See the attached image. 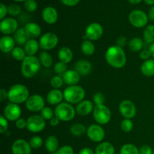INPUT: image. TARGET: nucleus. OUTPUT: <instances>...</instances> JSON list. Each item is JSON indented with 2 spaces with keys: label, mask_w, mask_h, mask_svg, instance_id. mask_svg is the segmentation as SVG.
<instances>
[{
  "label": "nucleus",
  "mask_w": 154,
  "mask_h": 154,
  "mask_svg": "<svg viewBox=\"0 0 154 154\" xmlns=\"http://www.w3.org/2000/svg\"><path fill=\"white\" fill-rule=\"evenodd\" d=\"M105 58L110 66L117 69L124 67L127 62L124 50L117 45H112L107 49Z\"/></svg>",
  "instance_id": "obj_1"
},
{
  "label": "nucleus",
  "mask_w": 154,
  "mask_h": 154,
  "mask_svg": "<svg viewBox=\"0 0 154 154\" xmlns=\"http://www.w3.org/2000/svg\"><path fill=\"white\" fill-rule=\"evenodd\" d=\"M41 66L42 64L38 57L35 56H27L23 61L21 62V74L24 78H32L38 73Z\"/></svg>",
  "instance_id": "obj_2"
},
{
  "label": "nucleus",
  "mask_w": 154,
  "mask_h": 154,
  "mask_svg": "<svg viewBox=\"0 0 154 154\" xmlns=\"http://www.w3.org/2000/svg\"><path fill=\"white\" fill-rule=\"evenodd\" d=\"M8 99L11 103L20 104L24 103L29 97V91L25 85L22 84H16L12 85L8 91Z\"/></svg>",
  "instance_id": "obj_3"
},
{
  "label": "nucleus",
  "mask_w": 154,
  "mask_h": 154,
  "mask_svg": "<svg viewBox=\"0 0 154 154\" xmlns=\"http://www.w3.org/2000/svg\"><path fill=\"white\" fill-rule=\"evenodd\" d=\"M64 99L66 102L72 105L80 103L84 100L86 96L85 90L81 86H68L63 91Z\"/></svg>",
  "instance_id": "obj_4"
},
{
  "label": "nucleus",
  "mask_w": 154,
  "mask_h": 154,
  "mask_svg": "<svg viewBox=\"0 0 154 154\" xmlns=\"http://www.w3.org/2000/svg\"><path fill=\"white\" fill-rule=\"evenodd\" d=\"M54 114L60 121L69 122L75 118L77 113L73 105L66 102H61L56 106Z\"/></svg>",
  "instance_id": "obj_5"
},
{
  "label": "nucleus",
  "mask_w": 154,
  "mask_h": 154,
  "mask_svg": "<svg viewBox=\"0 0 154 154\" xmlns=\"http://www.w3.org/2000/svg\"><path fill=\"white\" fill-rule=\"evenodd\" d=\"M93 116L94 120L97 124L106 125L111 119V110L105 105H95L93 111Z\"/></svg>",
  "instance_id": "obj_6"
},
{
  "label": "nucleus",
  "mask_w": 154,
  "mask_h": 154,
  "mask_svg": "<svg viewBox=\"0 0 154 154\" xmlns=\"http://www.w3.org/2000/svg\"><path fill=\"white\" fill-rule=\"evenodd\" d=\"M129 21L131 25L135 28H144L147 26L149 17L144 11L135 9L129 14Z\"/></svg>",
  "instance_id": "obj_7"
},
{
  "label": "nucleus",
  "mask_w": 154,
  "mask_h": 154,
  "mask_svg": "<svg viewBox=\"0 0 154 154\" xmlns=\"http://www.w3.org/2000/svg\"><path fill=\"white\" fill-rule=\"evenodd\" d=\"M26 129L32 133H39L45 129L46 120L38 114H33L26 119Z\"/></svg>",
  "instance_id": "obj_8"
},
{
  "label": "nucleus",
  "mask_w": 154,
  "mask_h": 154,
  "mask_svg": "<svg viewBox=\"0 0 154 154\" xmlns=\"http://www.w3.org/2000/svg\"><path fill=\"white\" fill-rule=\"evenodd\" d=\"M40 48L43 51H51L57 46L59 43V38L54 32H46L42 35L38 41Z\"/></svg>",
  "instance_id": "obj_9"
},
{
  "label": "nucleus",
  "mask_w": 154,
  "mask_h": 154,
  "mask_svg": "<svg viewBox=\"0 0 154 154\" xmlns=\"http://www.w3.org/2000/svg\"><path fill=\"white\" fill-rule=\"evenodd\" d=\"M87 135L90 141L96 143H101L105 137V129L101 125L93 123L89 126L87 129Z\"/></svg>",
  "instance_id": "obj_10"
},
{
  "label": "nucleus",
  "mask_w": 154,
  "mask_h": 154,
  "mask_svg": "<svg viewBox=\"0 0 154 154\" xmlns=\"http://www.w3.org/2000/svg\"><path fill=\"white\" fill-rule=\"evenodd\" d=\"M45 107V99L39 94L31 95L26 102V108L31 112H41Z\"/></svg>",
  "instance_id": "obj_11"
},
{
  "label": "nucleus",
  "mask_w": 154,
  "mask_h": 154,
  "mask_svg": "<svg viewBox=\"0 0 154 154\" xmlns=\"http://www.w3.org/2000/svg\"><path fill=\"white\" fill-rule=\"evenodd\" d=\"M104 33L103 26L99 23H92L89 24L85 30V35L83 38L92 41H97L102 37Z\"/></svg>",
  "instance_id": "obj_12"
},
{
  "label": "nucleus",
  "mask_w": 154,
  "mask_h": 154,
  "mask_svg": "<svg viewBox=\"0 0 154 154\" xmlns=\"http://www.w3.org/2000/svg\"><path fill=\"white\" fill-rule=\"evenodd\" d=\"M119 111L125 119L132 120L136 115V106L132 101L125 99L122 101L119 105Z\"/></svg>",
  "instance_id": "obj_13"
},
{
  "label": "nucleus",
  "mask_w": 154,
  "mask_h": 154,
  "mask_svg": "<svg viewBox=\"0 0 154 154\" xmlns=\"http://www.w3.org/2000/svg\"><path fill=\"white\" fill-rule=\"evenodd\" d=\"M18 21L13 17H5L0 22V31L5 35L14 34L18 29Z\"/></svg>",
  "instance_id": "obj_14"
},
{
  "label": "nucleus",
  "mask_w": 154,
  "mask_h": 154,
  "mask_svg": "<svg viewBox=\"0 0 154 154\" xmlns=\"http://www.w3.org/2000/svg\"><path fill=\"white\" fill-rule=\"evenodd\" d=\"M22 110L19 105L14 103L8 104L3 111V116L7 119L8 121L16 122L18 119L20 118Z\"/></svg>",
  "instance_id": "obj_15"
},
{
  "label": "nucleus",
  "mask_w": 154,
  "mask_h": 154,
  "mask_svg": "<svg viewBox=\"0 0 154 154\" xmlns=\"http://www.w3.org/2000/svg\"><path fill=\"white\" fill-rule=\"evenodd\" d=\"M11 152L13 154H31L32 147L29 141L19 138L15 140L12 144Z\"/></svg>",
  "instance_id": "obj_16"
},
{
  "label": "nucleus",
  "mask_w": 154,
  "mask_h": 154,
  "mask_svg": "<svg viewBox=\"0 0 154 154\" xmlns=\"http://www.w3.org/2000/svg\"><path fill=\"white\" fill-rule=\"evenodd\" d=\"M43 20L49 25L56 23L58 20V12L55 8L52 6H48L43 9L42 13Z\"/></svg>",
  "instance_id": "obj_17"
},
{
  "label": "nucleus",
  "mask_w": 154,
  "mask_h": 154,
  "mask_svg": "<svg viewBox=\"0 0 154 154\" xmlns=\"http://www.w3.org/2000/svg\"><path fill=\"white\" fill-rule=\"evenodd\" d=\"M94 108L95 105L93 102L84 99L77 105V106L75 107V110L78 115L84 117V116L89 115L90 113L93 112Z\"/></svg>",
  "instance_id": "obj_18"
},
{
  "label": "nucleus",
  "mask_w": 154,
  "mask_h": 154,
  "mask_svg": "<svg viewBox=\"0 0 154 154\" xmlns=\"http://www.w3.org/2000/svg\"><path fill=\"white\" fill-rule=\"evenodd\" d=\"M62 76L65 84L68 86L78 85L81 80V75L75 69H68Z\"/></svg>",
  "instance_id": "obj_19"
},
{
  "label": "nucleus",
  "mask_w": 154,
  "mask_h": 154,
  "mask_svg": "<svg viewBox=\"0 0 154 154\" xmlns=\"http://www.w3.org/2000/svg\"><path fill=\"white\" fill-rule=\"evenodd\" d=\"M64 99L63 92L60 89H53L47 94L46 100L51 105H58Z\"/></svg>",
  "instance_id": "obj_20"
},
{
  "label": "nucleus",
  "mask_w": 154,
  "mask_h": 154,
  "mask_svg": "<svg viewBox=\"0 0 154 154\" xmlns=\"http://www.w3.org/2000/svg\"><path fill=\"white\" fill-rule=\"evenodd\" d=\"M15 45L16 42L14 38L11 36L4 35L0 38V50L5 54L11 53L14 49Z\"/></svg>",
  "instance_id": "obj_21"
},
{
  "label": "nucleus",
  "mask_w": 154,
  "mask_h": 154,
  "mask_svg": "<svg viewBox=\"0 0 154 154\" xmlns=\"http://www.w3.org/2000/svg\"><path fill=\"white\" fill-rule=\"evenodd\" d=\"M26 32L28 35L29 38L32 39H35L42 36V28L38 23L35 22H28L24 26Z\"/></svg>",
  "instance_id": "obj_22"
},
{
  "label": "nucleus",
  "mask_w": 154,
  "mask_h": 154,
  "mask_svg": "<svg viewBox=\"0 0 154 154\" xmlns=\"http://www.w3.org/2000/svg\"><path fill=\"white\" fill-rule=\"evenodd\" d=\"M92 69H93V66L87 60H81L76 62L75 64V70L82 76L88 75L92 72Z\"/></svg>",
  "instance_id": "obj_23"
},
{
  "label": "nucleus",
  "mask_w": 154,
  "mask_h": 154,
  "mask_svg": "<svg viewBox=\"0 0 154 154\" xmlns=\"http://www.w3.org/2000/svg\"><path fill=\"white\" fill-rule=\"evenodd\" d=\"M73 57V51L69 47H62L59 50L58 59L60 62L68 64L72 62Z\"/></svg>",
  "instance_id": "obj_24"
},
{
  "label": "nucleus",
  "mask_w": 154,
  "mask_h": 154,
  "mask_svg": "<svg viewBox=\"0 0 154 154\" xmlns=\"http://www.w3.org/2000/svg\"><path fill=\"white\" fill-rule=\"evenodd\" d=\"M45 149L48 152L51 153H54L59 148H60V142L58 138L54 135H49L47 137L45 141Z\"/></svg>",
  "instance_id": "obj_25"
},
{
  "label": "nucleus",
  "mask_w": 154,
  "mask_h": 154,
  "mask_svg": "<svg viewBox=\"0 0 154 154\" xmlns=\"http://www.w3.org/2000/svg\"><path fill=\"white\" fill-rule=\"evenodd\" d=\"M115 148L111 143L108 141L101 142L95 150V154H114Z\"/></svg>",
  "instance_id": "obj_26"
},
{
  "label": "nucleus",
  "mask_w": 154,
  "mask_h": 154,
  "mask_svg": "<svg viewBox=\"0 0 154 154\" xmlns=\"http://www.w3.org/2000/svg\"><path fill=\"white\" fill-rule=\"evenodd\" d=\"M40 48L39 42L35 39H29L24 45V50L27 56H35Z\"/></svg>",
  "instance_id": "obj_27"
},
{
  "label": "nucleus",
  "mask_w": 154,
  "mask_h": 154,
  "mask_svg": "<svg viewBox=\"0 0 154 154\" xmlns=\"http://www.w3.org/2000/svg\"><path fill=\"white\" fill-rule=\"evenodd\" d=\"M141 72L146 77L154 76V59L144 61L141 66Z\"/></svg>",
  "instance_id": "obj_28"
},
{
  "label": "nucleus",
  "mask_w": 154,
  "mask_h": 154,
  "mask_svg": "<svg viewBox=\"0 0 154 154\" xmlns=\"http://www.w3.org/2000/svg\"><path fill=\"white\" fill-rule=\"evenodd\" d=\"M81 52L85 56L90 57L93 55L96 51V46L92 41L89 39H84L82 42L81 45Z\"/></svg>",
  "instance_id": "obj_29"
},
{
  "label": "nucleus",
  "mask_w": 154,
  "mask_h": 154,
  "mask_svg": "<svg viewBox=\"0 0 154 154\" xmlns=\"http://www.w3.org/2000/svg\"><path fill=\"white\" fill-rule=\"evenodd\" d=\"M14 38L17 45H25V44L28 42L29 38L26 32L24 27H22V28L18 29L16 32L14 34Z\"/></svg>",
  "instance_id": "obj_30"
},
{
  "label": "nucleus",
  "mask_w": 154,
  "mask_h": 154,
  "mask_svg": "<svg viewBox=\"0 0 154 154\" xmlns=\"http://www.w3.org/2000/svg\"><path fill=\"white\" fill-rule=\"evenodd\" d=\"M144 39L135 37L129 41L128 43V47L132 52H141L144 48Z\"/></svg>",
  "instance_id": "obj_31"
},
{
  "label": "nucleus",
  "mask_w": 154,
  "mask_h": 154,
  "mask_svg": "<svg viewBox=\"0 0 154 154\" xmlns=\"http://www.w3.org/2000/svg\"><path fill=\"white\" fill-rule=\"evenodd\" d=\"M38 59L40 60V63L42 66L45 68H50L53 66L54 63V60L50 53L48 51H42L39 54Z\"/></svg>",
  "instance_id": "obj_32"
},
{
  "label": "nucleus",
  "mask_w": 154,
  "mask_h": 154,
  "mask_svg": "<svg viewBox=\"0 0 154 154\" xmlns=\"http://www.w3.org/2000/svg\"><path fill=\"white\" fill-rule=\"evenodd\" d=\"M87 129L86 126L81 123H75L71 126L70 127V133L74 136H82L84 134L87 133Z\"/></svg>",
  "instance_id": "obj_33"
},
{
  "label": "nucleus",
  "mask_w": 154,
  "mask_h": 154,
  "mask_svg": "<svg viewBox=\"0 0 154 154\" xmlns=\"http://www.w3.org/2000/svg\"><path fill=\"white\" fill-rule=\"evenodd\" d=\"M143 38L147 44H153L154 42V25H147L143 32Z\"/></svg>",
  "instance_id": "obj_34"
},
{
  "label": "nucleus",
  "mask_w": 154,
  "mask_h": 154,
  "mask_svg": "<svg viewBox=\"0 0 154 154\" xmlns=\"http://www.w3.org/2000/svg\"><path fill=\"white\" fill-rule=\"evenodd\" d=\"M11 54L12 57L16 61L19 62H23L24 60V59L27 57L26 54L25 52V50L24 48H22L21 47H15L14 49L12 51Z\"/></svg>",
  "instance_id": "obj_35"
},
{
  "label": "nucleus",
  "mask_w": 154,
  "mask_h": 154,
  "mask_svg": "<svg viewBox=\"0 0 154 154\" xmlns=\"http://www.w3.org/2000/svg\"><path fill=\"white\" fill-rule=\"evenodd\" d=\"M120 154H139V150L132 144H126L122 146Z\"/></svg>",
  "instance_id": "obj_36"
},
{
  "label": "nucleus",
  "mask_w": 154,
  "mask_h": 154,
  "mask_svg": "<svg viewBox=\"0 0 154 154\" xmlns=\"http://www.w3.org/2000/svg\"><path fill=\"white\" fill-rule=\"evenodd\" d=\"M30 146H31L32 149H34V150H37L39 149L42 145H43V139L41 138L38 135H35V136L32 137L30 138V140L29 141Z\"/></svg>",
  "instance_id": "obj_37"
},
{
  "label": "nucleus",
  "mask_w": 154,
  "mask_h": 154,
  "mask_svg": "<svg viewBox=\"0 0 154 154\" xmlns=\"http://www.w3.org/2000/svg\"><path fill=\"white\" fill-rule=\"evenodd\" d=\"M50 83H51V87L54 89H60L65 84L63 76H61V75H55V76H54L51 79Z\"/></svg>",
  "instance_id": "obj_38"
},
{
  "label": "nucleus",
  "mask_w": 154,
  "mask_h": 154,
  "mask_svg": "<svg viewBox=\"0 0 154 154\" xmlns=\"http://www.w3.org/2000/svg\"><path fill=\"white\" fill-rule=\"evenodd\" d=\"M40 115L42 116V118L45 120H51L53 117L55 116L54 114V111L50 107H46L45 106L43 109L41 111Z\"/></svg>",
  "instance_id": "obj_39"
},
{
  "label": "nucleus",
  "mask_w": 154,
  "mask_h": 154,
  "mask_svg": "<svg viewBox=\"0 0 154 154\" xmlns=\"http://www.w3.org/2000/svg\"><path fill=\"white\" fill-rule=\"evenodd\" d=\"M133 127L134 123L131 119L124 118V120H123V121L121 122V124H120V128L123 130V132H126V133L130 132L133 129Z\"/></svg>",
  "instance_id": "obj_40"
},
{
  "label": "nucleus",
  "mask_w": 154,
  "mask_h": 154,
  "mask_svg": "<svg viewBox=\"0 0 154 154\" xmlns=\"http://www.w3.org/2000/svg\"><path fill=\"white\" fill-rule=\"evenodd\" d=\"M54 69L56 74H57V75H63L68 70L67 64L63 63V62L59 61L57 63H55L54 66Z\"/></svg>",
  "instance_id": "obj_41"
},
{
  "label": "nucleus",
  "mask_w": 154,
  "mask_h": 154,
  "mask_svg": "<svg viewBox=\"0 0 154 154\" xmlns=\"http://www.w3.org/2000/svg\"><path fill=\"white\" fill-rule=\"evenodd\" d=\"M8 14L12 17L19 16L21 13V8L17 4H11L8 7Z\"/></svg>",
  "instance_id": "obj_42"
},
{
  "label": "nucleus",
  "mask_w": 154,
  "mask_h": 154,
  "mask_svg": "<svg viewBox=\"0 0 154 154\" xmlns=\"http://www.w3.org/2000/svg\"><path fill=\"white\" fill-rule=\"evenodd\" d=\"M24 8L28 12H34L37 10L38 4L35 0H26L24 2Z\"/></svg>",
  "instance_id": "obj_43"
},
{
  "label": "nucleus",
  "mask_w": 154,
  "mask_h": 154,
  "mask_svg": "<svg viewBox=\"0 0 154 154\" xmlns=\"http://www.w3.org/2000/svg\"><path fill=\"white\" fill-rule=\"evenodd\" d=\"M93 102L95 105H105V96H104L102 93H99V92L96 93L94 95H93Z\"/></svg>",
  "instance_id": "obj_44"
},
{
  "label": "nucleus",
  "mask_w": 154,
  "mask_h": 154,
  "mask_svg": "<svg viewBox=\"0 0 154 154\" xmlns=\"http://www.w3.org/2000/svg\"><path fill=\"white\" fill-rule=\"evenodd\" d=\"M54 154H75L74 149L69 145H64L60 147Z\"/></svg>",
  "instance_id": "obj_45"
},
{
  "label": "nucleus",
  "mask_w": 154,
  "mask_h": 154,
  "mask_svg": "<svg viewBox=\"0 0 154 154\" xmlns=\"http://www.w3.org/2000/svg\"><path fill=\"white\" fill-rule=\"evenodd\" d=\"M8 129V120L4 117L1 116L0 117V132L2 134L5 133Z\"/></svg>",
  "instance_id": "obj_46"
},
{
  "label": "nucleus",
  "mask_w": 154,
  "mask_h": 154,
  "mask_svg": "<svg viewBox=\"0 0 154 154\" xmlns=\"http://www.w3.org/2000/svg\"><path fill=\"white\" fill-rule=\"evenodd\" d=\"M139 57L141 60L146 61V60H150V57H151V54H150L149 49H144L140 52Z\"/></svg>",
  "instance_id": "obj_47"
},
{
  "label": "nucleus",
  "mask_w": 154,
  "mask_h": 154,
  "mask_svg": "<svg viewBox=\"0 0 154 154\" xmlns=\"http://www.w3.org/2000/svg\"><path fill=\"white\" fill-rule=\"evenodd\" d=\"M15 126H16V127L19 129H25L27 126L26 120H25V119L23 118H21L20 117V118L18 119V120L15 122Z\"/></svg>",
  "instance_id": "obj_48"
},
{
  "label": "nucleus",
  "mask_w": 154,
  "mask_h": 154,
  "mask_svg": "<svg viewBox=\"0 0 154 154\" xmlns=\"http://www.w3.org/2000/svg\"><path fill=\"white\" fill-rule=\"evenodd\" d=\"M7 14H8V7L3 3H1L0 4V19H1V20L5 18Z\"/></svg>",
  "instance_id": "obj_49"
},
{
  "label": "nucleus",
  "mask_w": 154,
  "mask_h": 154,
  "mask_svg": "<svg viewBox=\"0 0 154 154\" xmlns=\"http://www.w3.org/2000/svg\"><path fill=\"white\" fill-rule=\"evenodd\" d=\"M153 150L149 145H143L140 147L139 154H153Z\"/></svg>",
  "instance_id": "obj_50"
},
{
  "label": "nucleus",
  "mask_w": 154,
  "mask_h": 154,
  "mask_svg": "<svg viewBox=\"0 0 154 154\" xmlns=\"http://www.w3.org/2000/svg\"><path fill=\"white\" fill-rule=\"evenodd\" d=\"M116 43H117V45H116L123 48L125 46H126V44H127V38H126V37H125L124 35H121L117 39Z\"/></svg>",
  "instance_id": "obj_51"
},
{
  "label": "nucleus",
  "mask_w": 154,
  "mask_h": 154,
  "mask_svg": "<svg viewBox=\"0 0 154 154\" xmlns=\"http://www.w3.org/2000/svg\"><path fill=\"white\" fill-rule=\"evenodd\" d=\"M62 3L64 5L68 6V7H72V6H75L79 3L80 0H60Z\"/></svg>",
  "instance_id": "obj_52"
},
{
  "label": "nucleus",
  "mask_w": 154,
  "mask_h": 154,
  "mask_svg": "<svg viewBox=\"0 0 154 154\" xmlns=\"http://www.w3.org/2000/svg\"><path fill=\"white\" fill-rule=\"evenodd\" d=\"M8 98V91H6L5 89L2 88L1 90H0V101H1V102H5Z\"/></svg>",
  "instance_id": "obj_53"
},
{
  "label": "nucleus",
  "mask_w": 154,
  "mask_h": 154,
  "mask_svg": "<svg viewBox=\"0 0 154 154\" xmlns=\"http://www.w3.org/2000/svg\"><path fill=\"white\" fill-rule=\"evenodd\" d=\"M78 154H95V152L90 147H84L80 150Z\"/></svg>",
  "instance_id": "obj_54"
},
{
  "label": "nucleus",
  "mask_w": 154,
  "mask_h": 154,
  "mask_svg": "<svg viewBox=\"0 0 154 154\" xmlns=\"http://www.w3.org/2000/svg\"><path fill=\"white\" fill-rule=\"evenodd\" d=\"M60 120H59L56 116H54V117L50 120V125H51V126H53V127H56V126H57L59 124H60Z\"/></svg>",
  "instance_id": "obj_55"
},
{
  "label": "nucleus",
  "mask_w": 154,
  "mask_h": 154,
  "mask_svg": "<svg viewBox=\"0 0 154 154\" xmlns=\"http://www.w3.org/2000/svg\"><path fill=\"white\" fill-rule=\"evenodd\" d=\"M147 15H148V17L150 20L154 21V5L150 8V10H149L148 14Z\"/></svg>",
  "instance_id": "obj_56"
},
{
  "label": "nucleus",
  "mask_w": 154,
  "mask_h": 154,
  "mask_svg": "<svg viewBox=\"0 0 154 154\" xmlns=\"http://www.w3.org/2000/svg\"><path fill=\"white\" fill-rule=\"evenodd\" d=\"M148 49H149V51H150V54H151V57L153 59H154V42L150 45V47H149Z\"/></svg>",
  "instance_id": "obj_57"
},
{
  "label": "nucleus",
  "mask_w": 154,
  "mask_h": 154,
  "mask_svg": "<svg viewBox=\"0 0 154 154\" xmlns=\"http://www.w3.org/2000/svg\"><path fill=\"white\" fill-rule=\"evenodd\" d=\"M142 1L143 0H128V2H129L130 4L132 5H138L139 4V3H141Z\"/></svg>",
  "instance_id": "obj_58"
},
{
  "label": "nucleus",
  "mask_w": 154,
  "mask_h": 154,
  "mask_svg": "<svg viewBox=\"0 0 154 154\" xmlns=\"http://www.w3.org/2000/svg\"><path fill=\"white\" fill-rule=\"evenodd\" d=\"M144 2L148 5H154V0H144Z\"/></svg>",
  "instance_id": "obj_59"
},
{
  "label": "nucleus",
  "mask_w": 154,
  "mask_h": 154,
  "mask_svg": "<svg viewBox=\"0 0 154 154\" xmlns=\"http://www.w3.org/2000/svg\"><path fill=\"white\" fill-rule=\"evenodd\" d=\"M14 2H26V0H14Z\"/></svg>",
  "instance_id": "obj_60"
},
{
  "label": "nucleus",
  "mask_w": 154,
  "mask_h": 154,
  "mask_svg": "<svg viewBox=\"0 0 154 154\" xmlns=\"http://www.w3.org/2000/svg\"><path fill=\"white\" fill-rule=\"evenodd\" d=\"M153 154H154V150H153Z\"/></svg>",
  "instance_id": "obj_61"
}]
</instances>
